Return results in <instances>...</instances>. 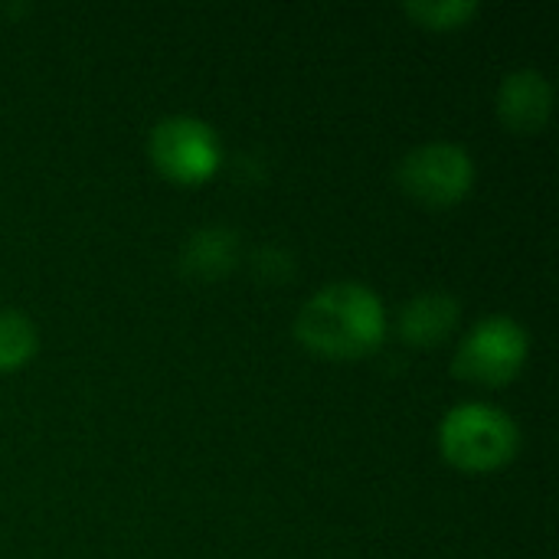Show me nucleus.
<instances>
[{
  "label": "nucleus",
  "mask_w": 559,
  "mask_h": 559,
  "mask_svg": "<svg viewBox=\"0 0 559 559\" xmlns=\"http://www.w3.org/2000/svg\"><path fill=\"white\" fill-rule=\"evenodd\" d=\"M386 334V308L364 282H331L318 288L295 318V337L334 360L364 357Z\"/></svg>",
  "instance_id": "nucleus-1"
},
{
  "label": "nucleus",
  "mask_w": 559,
  "mask_h": 559,
  "mask_svg": "<svg viewBox=\"0 0 559 559\" xmlns=\"http://www.w3.org/2000/svg\"><path fill=\"white\" fill-rule=\"evenodd\" d=\"M439 449L462 472H495L518 455L521 429L501 406L459 403L439 423Z\"/></svg>",
  "instance_id": "nucleus-2"
},
{
  "label": "nucleus",
  "mask_w": 559,
  "mask_h": 559,
  "mask_svg": "<svg viewBox=\"0 0 559 559\" xmlns=\"http://www.w3.org/2000/svg\"><path fill=\"white\" fill-rule=\"evenodd\" d=\"M531 354V334L527 328L511 314H488L481 318L459 344L452 357V373L481 386H501L511 383Z\"/></svg>",
  "instance_id": "nucleus-3"
},
{
  "label": "nucleus",
  "mask_w": 559,
  "mask_h": 559,
  "mask_svg": "<svg viewBox=\"0 0 559 559\" xmlns=\"http://www.w3.org/2000/svg\"><path fill=\"white\" fill-rule=\"evenodd\" d=\"M400 187L426 206H452L475 183V160L459 141H426L396 167Z\"/></svg>",
  "instance_id": "nucleus-4"
},
{
  "label": "nucleus",
  "mask_w": 559,
  "mask_h": 559,
  "mask_svg": "<svg viewBox=\"0 0 559 559\" xmlns=\"http://www.w3.org/2000/svg\"><path fill=\"white\" fill-rule=\"evenodd\" d=\"M154 167L177 183H200L219 167V138L197 115H167L147 134Z\"/></svg>",
  "instance_id": "nucleus-5"
},
{
  "label": "nucleus",
  "mask_w": 559,
  "mask_h": 559,
  "mask_svg": "<svg viewBox=\"0 0 559 559\" xmlns=\"http://www.w3.org/2000/svg\"><path fill=\"white\" fill-rule=\"evenodd\" d=\"M498 118L518 134H537L554 108V85L540 69H514L498 85Z\"/></svg>",
  "instance_id": "nucleus-6"
},
{
  "label": "nucleus",
  "mask_w": 559,
  "mask_h": 559,
  "mask_svg": "<svg viewBox=\"0 0 559 559\" xmlns=\"http://www.w3.org/2000/svg\"><path fill=\"white\" fill-rule=\"evenodd\" d=\"M462 305L455 295L449 292H423L416 298H409L400 311V334L403 341L416 344V347H432L442 344L455 324H459Z\"/></svg>",
  "instance_id": "nucleus-7"
},
{
  "label": "nucleus",
  "mask_w": 559,
  "mask_h": 559,
  "mask_svg": "<svg viewBox=\"0 0 559 559\" xmlns=\"http://www.w3.org/2000/svg\"><path fill=\"white\" fill-rule=\"evenodd\" d=\"M39 347L36 324L16 308H0V370H20Z\"/></svg>",
  "instance_id": "nucleus-8"
},
{
  "label": "nucleus",
  "mask_w": 559,
  "mask_h": 559,
  "mask_svg": "<svg viewBox=\"0 0 559 559\" xmlns=\"http://www.w3.org/2000/svg\"><path fill=\"white\" fill-rule=\"evenodd\" d=\"M413 20L432 29H455L478 13L475 0H409L403 7Z\"/></svg>",
  "instance_id": "nucleus-9"
}]
</instances>
